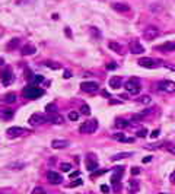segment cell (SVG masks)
I'll return each instance as SVG.
<instances>
[{
    "mask_svg": "<svg viewBox=\"0 0 175 194\" xmlns=\"http://www.w3.org/2000/svg\"><path fill=\"white\" fill-rule=\"evenodd\" d=\"M139 188V184H137V181H130V190H137Z\"/></svg>",
    "mask_w": 175,
    "mask_h": 194,
    "instance_id": "836d02e7",
    "label": "cell"
},
{
    "mask_svg": "<svg viewBox=\"0 0 175 194\" xmlns=\"http://www.w3.org/2000/svg\"><path fill=\"white\" fill-rule=\"evenodd\" d=\"M44 95V91L41 88H38V85H28V86L23 88V96L29 99H35L40 98V96Z\"/></svg>",
    "mask_w": 175,
    "mask_h": 194,
    "instance_id": "6da1fadb",
    "label": "cell"
},
{
    "mask_svg": "<svg viewBox=\"0 0 175 194\" xmlns=\"http://www.w3.org/2000/svg\"><path fill=\"white\" fill-rule=\"evenodd\" d=\"M158 50H162V51H174L175 50V41L172 42H165L158 47Z\"/></svg>",
    "mask_w": 175,
    "mask_h": 194,
    "instance_id": "d6986e66",
    "label": "cell"
},
{
    "mask_svg": "<svg viewBox=\"0 0 175 194\" xmlns=\"http://www.w3.org/2000/svg\"><path fill=\"white\" fill-rule=\"evenodd\" d=\"M101 191H102V193H108V191H109L108 185H101Z\"/></svg>",
    "mask_w": 175,
    "mask_h": 194,
    "instance_id": "7bdbcfd3",
    "label": "cell"
},
{
    "mask_svg": "<svg viewBox=\"0 0 175 194\" xmlns=\"http://www.w3.org/2000/svg\"><path fill=\"white\" fill-rule=\"evenodd\" d=\"M147 134H149V131H147L146 128H140L139 131L136 133V136H139V137H146Z\"/></svg>",
    "mask_w": 175,
    "mask_h": 194,
    "instance_id": "f546056e",
    "label": "cell"
},
{
    "mask_svg": "<svg viewBox=\"0 0 175 194\" xmlns=\"http://www.w3.org/2000/svg\"><path fill=\"white\" fill-rule=\"evenodd\" d=\"M169 179H171V181H175V171H174V172L169 175Z\"/></svg>",
    "mask_w": 175,
    "mask_h": 194,
    "instance_id": "bcb514c9",
    "label": "cell"
},
{
    "mask_svg": "<svg viewBox=\"0 0 175 194\" xmlns=\"http://www.w3.org/2000/svg\"><path fill=\"white\" fill-rule=\"evenodd\" d=\"M86 168H88V171H96V168H98V162L95 159H86Z\"/></svg>",
    "mask_w": 175,
    "mask_h": 194,
    "instance_id": "ffe728a7",
    "label": "cell"
},
{
    "mask_svg": "<svg viewBox=\"0 0 175 194\" xmlns=\"http://www.w3.org/2000/svg\"><path fill=\"white\" fill-rule=\"evenodd\" d=\"M168 150H169L171 153H174V155H175V146H171V148H168Z\"/></svg>",
    "mask_w": 175,
    "mask_h": 194,
    "instance_id": "f6af8a7d",
    "label": "cell"
},
{
    "mask_svg": "<svg viewBox=\"0 0 175 194\" xmlns=\"http://www.w3.org/2000/svg\"><path fill=\"white\" fill-rule=\"evenodd\" d=\"M112 139L117 142H123V143H133L134 142V137H127L124 133H115V134H112Z\"/></svg>",
    "mask_w": 175,
    "mask_h": 194,
    "instance_id": "5bb4252c",
    "label": "cell"
},
{
    "mask_svg": "<svg viewBox=\"0 0 175 194\" xmlns=\"http://www.w3.org/2000/svg\"><path fill=\"white\" fill-rule=\"evenodd\" d=\"M108 85H109V88L111 89H118L121 85H123V79L120 77V76H115V77H111L109 79V82H108Z\"/></svg>",
    "mask_w": 175,
    "mask_h": 194,
    "instance_id": "2e32d148",
    "label": "cell"
},
{
    "mask_svg": "<svg viewBox=\"0 0 175 194\" xmlns=\"http://www.w3.org/2000/svg\"><path fill=\"white\" fill-rule=\"evenodd\" d=\"M60 168H61V171H70V169H72V165H70V164H64V162H63V164L60 165Z\"/></svg>",
    "mask_w": 175,
    "mask_h": 194,
    "instance_id": "1f68e13d",
    "label": "cell"
},
{
    "mask_svg": "<svg viewBox=\"0 0 175 194\" xmlns=\"http://www.w3.org/2000/svg\"><path fill=\"white\" fill-rule=\"evenodd\" d=\"M0 77H2V83L5 86H9V85L13 82V73H12V69L10 67H6L2 70V73H0Z\"/></svg>",
    "mask_w": 175,
    "mask_h": 194,
    "instance_id": "8992f818",
    "label": "cell"
},
{
    "mask_svg": "<svg viewBox=\"0 0 175 194\" xmlns=\"http://www.w3.org/2000/svg\"><path fill=\"white\" fill-rule=\"evenodd\" d=\"M64 31H66V34H67V37H72V32H70V28H66Z\"/></svg>",
    "mask_w": 175,
    "mask_h": 194,
    "instance_id": "7dc6e473",
    "label": "cell"
},
{
    "mask_svg": "<svg viewBox=\"0 0 175 194\" xmlns=\"http://www.w3.org/2000/svg\"><path fill=\"white\" fill-rule=\"evenodd\" d=\"M96 128H98V121L89 120V121H85L80 126V133H83V134H92V133L96 131Z\"/></svg>",
    "mask_w": 175,
    "mask_h": 194,
    "instance_id": "3957f363",
    "label": "cell"
},
{
    "mask_svg": "<svg viewBox=\"0 0 175 194\" xmlns=\"http://www.w3.org/2000/svg\"><path fill=\"white\" fill-rule=\"evenodd\" d=\"M47 179H48L50 184H54V185H58V184L63 183V177L56 171H48L47 172Z\"/></svg>",
    "mask_w": 175,
    "mask_h": 194,
    "instance_id": "ba28073f",
    "label": "cell"
},
{
    "mask_svg": "<svg viewBox=\"0 0 175 194\" xmlns=\"http://www.w3.org/2000/svg\"><path fill=\"white\" fill-rule=\"evenodd\" d=\"M158 136H159V130H153V131L150 133V137H152V139H156Z\"/></svg>",
    "mask_w": 175,
    "mask_h": 194,
    "instance_id": "f35d334b",
    "label": "cell"
},
{
    "mask_svg": "<svg viewBox=\"0 0 175 194\" xmlns=\"http://www.w3.org/2000/svg\"><path fill=\"white\" fill-rule=\"evenodd\" d=\"M133 153L131 152H124V153H117V155H114L111 158V161H120V159H123V158H129V156H131Z\"/></svg>",
    "mask_w": 175,
    "mask_h": 194,
    "instance_id": "603a6c76",
    "label": "cell"
},
{
    "mask_svg": "<svg viewBox=\"0 0 175 194\" xmlns=\"http://www.w3.org/2000/svg\"><path fill=\"white\" fill-rule=\"evenodd\" d=\"M108 48H109V50H112V51H115V53H120V51H121L120 44L115 42V41H111V42L108 44Z\"/></svg>",
    "mask_w": 175,
    "mask_h": 194,
    "instance_id": "d4e9b609",
    "label": "cell"
},
{
    "mask_svg": "<svg viewBox=\"0 0 175 194\" xmlns=\"http://www.w3.org/2000/svg\"><path fill=\"white\" fill-rule=\"evenodd\" d=\"M47 64H48V67H50V69H54V70L60 69V64H58V63H53V62H48Z\"/></svg>",
    "mask_w": 175,
    "mask_h": 194,
    "instance_id": "d6a6232c",
    "label": "cell"
},
{
    "mask_svg": "<svg viewBox=\"0 0 175 194\" xmlns=\"http://www.w3.org/2000/svg\"><path fill=\"white\" fill-rule=\"evenodd\" d=\"M0 66H3V60L2 58H0Z\"/></svg>",
    "mask_w": 175,
    "mask_h": 194,
    "instance_id": "c3c4849f",
    "label": "cell"
},
{
    "mask_svg": "<svg viewBox=\"0 0 175 194\" xmlns=\"http://www.w3.org/2000/svg\"><path fill=\"white\" fill-rule=\"evenodd\" d=\"M140 102L142 104H145V105H149V104H150L152 102V99H150V96H142V99H140Z\"/></svg>",
    "mask_w": 175,
    "mask_h": 194,
    "instance_id": "4dcf8cb0",
    "label": "cell"
},
{
    "mask_svg": "<svg viewBox=\"0 0 175 194\" xmlns=\"http://www.w3.org/2000/svg\"><path fill=\"white\" fill-rule=\"evenodd\" d=\"M111 7L117 12H129L130 10V6L127 3H112Z\"/></svg>",
    "mask_w": 175,
    "mask_h": 194,
    "instance_id": "ac0fdd59",
    "label": "cell"
},
{
    "mask_svg": "<svg viewBox=\"0 0 175 194\" xmlns=\"http://www.w3.org/2000/svg\"><path fill=\"white\" fill-rule=\"evenodd\" d=\"M129 126V121L127 120H124V118H117L115 120V127L118 128H126Z\"/></svg>",
    "mask_w": 175,
    "mask_h": 194,
    "instance_id": "7402d4cb",
    "label": "cell"
},
{
    "mask_svg": "<svg viewBox=\"0 0 175 194\" xmlns=\"http://www.w3.org/2000/svg\"><path fill=\"white\" fill-rule=\"evenodd\" d=\"M124 88L127 89V92L129 93H131V95H137L140 92V83H139V79H131V80H129V82H126L124 83Z\"/></svg>",
    "mask_w": 175,
    "mask_h": 194,
    "instance_id": "277c9868",
    "label": "cell"
},
{
    "mask_svg": "<svg viewBox=\"0 0 175 194\" xmlns=\"http://www.w3.org/2000/svg\"><path fill=\"white\" fill-rule=\"evenodd\" d=\"M23 133H25V128L18 127V126L9 127V128L6 130V134H7L9 137H16V136H19V134H23Z\"/></svg>",
    "mask_w": 175,
    "mask_h": 194,
    "instance_id": "4fadbf2b",
    "label": "cell"
},
{
    "mask_svg": "<svg viewBox=\"0 0 175 194\" xmlns=\"http://www.w3.org/2000/svg\"><path fill=\"white\" fill-rule=\"evenodd\" d=\"M80 89L83 92H96L99 89V83L98 82H82Z\"/></svg>",
    "mask_w": 175,
    "mask_h": 194,
    "instance_id": "9c48e42d",
    "label": "cell"
},
{
    "mask_svg": "<svg viewBox=\"0 0 175 194\" xmlns=\"http://www.w3.org/2000/svg\"><path fill=\"white\" fill-rule=\"evenodd\" d=\"M80 114H85V115H89L91 114V107L88 105V104H83L80 107Z\"/></svg>",
    "mask_w": 175,
    "mask_h": 194,
    "instance_id": "484cf974",
    "label": "cell"
},
{
    "mask_svg": "<svg viewBox=\"0 0 175 194\" xmlns=\"http://www.w3.org/2000/svg\"><path fill=\"white\" fill-rule=\"evenodd\" d=\"M130 51L133 53V54H142V53H145V47L137 41V40H133L131 42H130Z\"/></svg>",
    "mask_w": 175,
    "mask_h": 194,
    "instance_id": "8fae6325",
    "label": "cell"
},
{
    "mask_svg": "<svg viewBox=\"0 0 175 194\" xmlns=\"http://www.w3.org/2000/svg\"><path fill=\"white\" fill-rule=\"evenodd\" d=\"M82 184H83V181H82V179L79 178V179H76V181H74V183H73V184H72L70 187H74V185H82Z\"/></svg>",
    "mask_w": 175,
    "mask_h": 194,
    "instance_id": "ab89813d",
    "label": "cell"
},
{
    "mask_svg": "<svg viewBox=\"0 0 175 194\" xmlns=\"http://www.w3.org/2000/svg\"><path fill=\"white\" fill-rule=\"evenodd\" d=\"M25 166V164H10L9 165V168H23Z\"/></svg>",
    "mask_w": 175,
    "mask_h": 194,
    "instance_id": "8d00e7d4",
    "label": "cell"
},
{
    "mask_svg": "<svg viewBox=\"0 0 175 194\" xmlns=\"http://www.w3.org/2000/svg\"><path fill=\"white\" fill-rule=\"evenodd\" d=\"M69 118H70L72 121H78V120H79V113H76V111H70V113H69Z\"/></svg>",
    "mask_w": 175,
    "mask_h": 194,
    "instance_id": "f1b7e54d",
    "label": "cell"
},
{
    "mask_svg": "<svg viewBox=\"0 0 175 194\" xmlns=\"http://www.w3.org/2000/svg\"><path fill=\"white\" fill-rule=\"evenodd\" d=\"M63 76H64V79H70V77H72V72H70V70H64Z\"/></svg>",
    "mask_w": 175,
    "mask_h": 194,
    "instance_id": "74e56055",
    "label": "cell"
},
{
    "mask_svg": "<svg viewBox=\"0 0 175 194\" xmlns=\"http://www.w3.org/2000/svg\"><path fill=\"white\" fill-rule=\"evenodd\" d=\"M158 35H159V29L156 26H153V25L146 26L145 31H143V38L146 41H153L155 38H158Z\"/></svg>",
    "mask_w": 175,
    "mask_h": 194,
    "instance_id": "5b68a950",
    "label": "cell"
},
{
    "mask_svg": "<svg viewBox=\"0 0 175 194\" xmlns=\"http://www.w3.org/2000/svg\"><path fill=\"white\" fill-rule=\"evenodd\" d=\"M18 44H19V40H18V38H12V40H10V42L6 45V50H7V51L15 50V47H16Z\"/></svg>",
    "mask_w": 175,
    "mask_h": 194,
    "instance_id": "cb8c5ba5",
    "label": "cell"
},
{
    "mask_svg": "<svg viewBox=\"0 0 175 194\" xmlns=\"http://www.w3.org/2000/svg\"><path fill=\"white\" fill-rule=\"evenodd\" d=\"M42 82H44V76H41V75H36V76H34L32 85H40V83H42Z\"/></svg>",
    "mask_w": 175,
    "mask_h": 194,
    "instance_id": "83f0119b",
    "label": "cell"
},
{
    "mask_svg": "<svg viewBox=\"0 0 175 194\" xmlns=\"http://www.w3.org/2000/svg\"><path fill=\"white\" fill-rule=\"evenodd\" d=\"M131 174H133V175L140 174V168H131Z\"/></svg>",
    "mask_w": 175,
    "mask_h": 194,
    "instance_id": "60d3db41",
    "label": "cell"
},
{
    "mask_svg": "<svg viewBox=\"0 0 175 194\" xmlns=\"http://www.w3.org/2000/svg\"><path fill=\"white\" fill-rule=\"evenodd\" d=\"M3 101L7 102V104H13V102L16 101V95L12 93V92H10V93H6V95L3 96Z\"/></svg>",
    "mask_w": 175,
    "mask_h": 194,
    "instance_id": "44dd1931",
    "label": "cell"
},
{
    "mask_svg": "<svg viewBox=\"0 0 175 194\" xmlns=\"http://www.w3.org/2000/svg\"><path fill=\"white\" fill-rule=\"evenodd\" d=\"M45 111H47L48 114L56 113V111H57V105H56V104H48V105L45 107Z\"/></svg>",
    "mask_w": 175,
    "mask_h": 194,
    "instance_id": "4316f807",
    "label": "cell"
},
{
    "mask_svg": "<svg viewBox=\"0 0 175 194\" xmlns=\"http://www.w3.org/2000/svg\"><path fill=\"white\" fill-rule=\"evenodd\" d=\"M38 193H45V190H44L42 187H35V188L32 190V194H38Z\"/></svg>",
    "mask_w": 175,
    "mask_h": 194,
    "instance_id": "e575fe53",
    "label": "cell"
},
{
    "mask_svg": "<svg viewBox=\"0 0 175 194\" xmlns=\"http://www.w3.org/2000/svg\"><path fill=\"white\" fill-rule=\"evenodd\" d=\"M44 123H47V117L41 115L38 113H34L28 120V124H31V126H40V124H44Z\"/></svg>",
    "mask_w": 175,
    "mask_h": 194,
    "instance_id": "52a82bcc",
    "label": "cell"
},
{
    "mask_svg": "<svg viewBox=\"0 0 175 194\" xmlns=\"http://www.w3.org/2000/svg\"><path fill=\"white\" fill-rule=\"evenodd\" d=\"M139 66L142 67H146V69H155V67H159L162 64V60L159 58H152V57H142L137 60Z\"/></svg>",
    "mask_w": 175,
    "mask_h": 194,
    "instance_id": "7a4b0ae2",
    "label": "cell"
},
{
    "mask_svg": "<svg viewBox=\"0 0 175 194\" xmlns=\"http://www.w3.org/2000/svg\"><path fill=\"white\" fill-rule=\"evenodd\" d=\"M47 123H51V124L60 126V124H63V123H64V118L61 117L60 114H57V113H53L51 115H48V117H47Z\"/></svg>",
    "mask_w": 175,
    "mask_h": 194,
    "instance_id": "7c38bea8",
    "label": "cell"
},
{
    "mask_svg": "<svg viewBox=\"0 0 175 194\" xmlns=\"http://www.w3.org/2000/svg\"><path fill=\"white\" fill-rule=\"evenodd\" d=\"M117 69V64L115 63H108L107 64V70H115Z\"/></svg>",
    "mask_w": 175,
    "mask_h": 194,
    "instance_id": "d590c367",
    "label": "cell"
},
{
    "mask_svg": "<svg viewBox=\"0 0 175 194\" xmlns=\"http://www.w3.org/2000/svg\"><path fill=\"white\" fill-rule=\"evenodd\" d=\"M78 175H79V171H76V172H72V174H70V178H76Z\"/></svg>",
    "mask_w": 175,
    "mask_h": 194,
    "instance_id": "ee69618b",
    "label": "cell"
},
{
    "mask_svg": "<svg viewBox=\"0 0 175 194\" xmlns=\"http://www.w3.org/2000/svg\"><path fill=\"white\" fill-rule=\"evenodd\" d=\"M35 51H36V48H35L34 45H31V44L23 45L22 50H21V53H22L23 56H32V54H35Z\"/></svg>",
    "mask_w": 175,
    "mask_h": 194,
    "instance_id": "e0dca14e",
    "label": "cell"
},
{
    "mask_svg": "<svg viewBox=\"0 0 175 194\" xmlns=\"http://www.w3.org/2000/svg\"><path fill=\"white\" fill-rule=\"evenodd\" d=\"M159 89L164 92H175V82L172 80H162L159 82Z\"/></svg>",
    "mask_w": 175,
    "mask_h": 194,
    "instance_id": "30bf717a",
    "label": "cell"
},
{
    "mask_svg": "<svg viewBox=\"0 0 175 194\" xmlns=\"http://www.w3.org/2000/svg\"><path fill=\"white\" fill-rule=\"evenodd\" d=\"M150 161H152V156H145L143 158V164H149Z\"/></svg>",
    "mask_w": 175,
    "mask_h": 194,
    "instance_id": "b9f144b4",
    "label": "cell"
},
{
    "mask_svg": "<svg viewBox=\"0 0 175 194\" xmlns=\"http://www.w3.org/2000/svg\"><path fill=\"white\" fill-rule=\"evenodd\" d=\"M67 146H70L69 140H53L51 142V148L53 149H64Z\"/></svg>",
    "mask_w": 175,
    "mask_h": 194,
    "instance_id": "9a60e30c",
    "label": "cell"
}]
</instances>
